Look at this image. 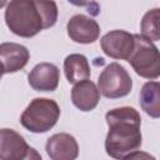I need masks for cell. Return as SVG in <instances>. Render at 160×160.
Segmentation results:
<instances>
[{
  "label": "cell",
  "mask_w": 160,
  "mask_h": 160,
  "mask_svg": "<svg viewBox=\"0 0 160 160\" xmlns=\"http://www.w3.org/2000/svg\"><path fill=\"white\" fill-rule=\"evenodd\" d=\"M105 120L109 126L105 151L110 158L121 160L140 149L142 144L141 118L136 109L131 106L115 108L105 114Z\"/></svg>",
  "instance_id": "1"
},
{
  "label": "cell",
  "mask_w": 160,
  "mask_h": 160,
  "mask_svg": "<svg viewBox=\"0 0 160 160\" xmlns=\"http://www.w3.org/2000/svg\"><path fill=\"white\" fill-rule=\"evenodd\" d=\"M5 24L20 38H32L46 29L39 1L12 0L6 4Z\"/></svg>",
  "instance_id": "2"
},
{
  "label": "cell",
  "mask_w": 160,
  "mask_h": 160,
  "mask_svg": "<svg viewBox=\"0 0 160 160\" xmlns=\"http://www.w3.org/2000/svg\"><path fill=\"white\" fill-rule=\"evenodd\" d=\"M60 118V106L49 98H35L20 116L21 125L34 134H42L52 129Z\"/></svg>",
  "instance_id": "3"
},
{
  "label": "cell",
  "mask_w": 160,
  "mask_h": 160,
  "mask_svg": "<svg viewBox=\"0 0 160 160\" xmlns=\"http://www.w3.org/2000/svg\"><path fill=\"white\" fill-rule=\"evenodd\" d=\"M128 61L141 78L155 80L160 75L159 49L154 42L140 34H134V50Z\"/></svg>",
  "instance_id": "4"
},
{
  "label": "cell",
  "mask_w": 160,
  "mask_h": 160,
  "mask_svg": "<svg viewBox=\"0 0 160 160\" xmlns=\"http://www.w3.org/2000/svg\"><path fill=\"white\" fill-rule=\"evenodd\" d=\"M98 89L100 95L108 99L124 98L131 92L132 79L122 65L114 61L100 72L98 78Z\"/></svg>",
  "instance_id": "5"
},
{
  "label": "cell",
  "mask_w": 160,
  "mask_h": 160,
  "mask_svg": "<svg viewBox=\"0 0 160 160\" xmlns=\"http://www.w3.org/2000/svg\"><path fill=\"white\" fill-rule=\"evenodd\" d=\"M105 55L115 60H128L134 50V34L125 30H111L100 39Z\"/></svg>",
  "instance_id": "6"
},
{
  "label": "cell",
  "mask_w": 160,
  "mask_h": 160,
  "mask_svg": "<svg viewBox=\"0 0 160 160\" xmlns=\"http://www.w3.org/2000/svg\"><path fill=\"white\" fill-rule=\"evenodd\" d=\"M69 38L78 44H92L99 39L100 26L92 18L84 14H76L66 24Z\"/></svg>",
  "instance_id": "7"
},
{
  "label": "cell",
  "mask_w": 160,
  "mask_h": 160,
  "mask_svg": "<svg viewBox=\"0 0 160 160\" xmlns=\"http://www.w3.org/2000/svg\"><path fill=\"white\" fill-rule=\"evenodd\" d=\"M50 160H76L79 156V145L76 139L68 132L51 135L45 145Z\"/></svg>",
  "instance_id": "8"
},
{
  "label": "cell",
  "mask_w": 160,
  "mask_h": 160,
  "mask_svg": "<svg viewBox=\"0 0 160 160\" xmlns=\"http://www.w3.org/2000/svg\"><path fill=\"white\" fill-rule=\"evenodd\" d=\"M60 70L51 62L36 64L28 75L29 85L35 91H54L59 86Z\"/></svg>",
  "instance_id": "9"
},
{
  "label": "cell",
  "mask_w": 160,
  "mask_h": 160,
  "mask_svg": "<svg viewBox=\"0 0 160 160\" xmlns=\"http://www.w3.org/2000/svg\"><path fill=\"white\" fill-rule=\"evenodd\" d=\"M29 60L30 51L26 46L18 42L0 44V64L2 65L4 74H12L24 69Z\"/></svg>",
  "instance_id": "10"
},
{
  "label": "cell",
  "mask_w": 160,
  "mask_h": 160,
  "mask_svg": "<svg viewBox=\"0 0 160 160\" xmlns=\"http://www.w3.org/2000/svg\"><path fill=\"white\" fill-rule=\"evenodd\" d=\"M24 136L12 129H0V160H22L29 150Z\"/></svg>",
  "instance_id": "11"
},
{
  "label": "cell",
  "mask_w": 160,
  "mask_h": 160,
  "mask_svg": "<svg viewBox=\"0 0 160 160\" xmlns=\"http://www.w3.org/2000/svg\"><path fill=\"white\" fill-rule=\"evenodd\" d=\"M71 101L80 111H91L100 101V91L92 81H80L71 89Z\"/></svg>",
  "instance_id": "12"
},
{
  "label": "cell",
  "mask_w": 160,
  "mask_h": 160,
  "mask_svg": "<svg viewBox=\"0 0 160 160\" xmlns=\"http://www.w3.org/2000/svg\"><path fill=\"white\" fill-rule=\"evenodd\" d=\"M64 72L70 84H78L90 78V65L85 55L70 54L64 60Z\"/></svg>",
  "instance_id": "13"
},
{
  "label": "cell",
  "mask_w": 160,
  "mask_h": 160,
  "mask_svg": "<svg viewBox=\"0 0 160 160\" xmlns=\"http://www.w3.org/2000/svg\"><path fill=\"white\" fill-rule=\"evenodd\" d=\"M139 102L150 118H160V84L158 81L145 82L139 94Z\"/></svg>",
  "instance_id": "14"
},
{
  "label": "cell",
  "mask_w": 160,
  "mask_h": 160,
  "mask_svg": "<svg viewBox=\"0 0 160 160\" xmlns=\"http://www.w3.org/2000/svg\"><path fill=\"white\" fill-rule=\"evenodd\" d=\"M159 18H160V11L158 8H155V9L146 11L141 19V22H140L141 36L150 40L151 42L160 40Z\"/></svg>",
  "instance_id": "15"
},
{
  "label": "cell",
  "mask_w": 160,
  "mask_h": 160,
  "mask_svg": "<svg viewBox=\"0 0 160 160\" xmlns=\"http://www.w3.org/2000/svg\"><path fill=\"white\" fill-rule=\"evenodd\" d=\"M121 160H156L155 156H152L151 154L146 152V151H140V150H136L129 155H126L124 159Z\"/></svg>",
  "instance_id": "16"
},
{
  "label": "cell",
  "mask_w": 160,
  "mask_h": 160,
  "mask_svg": "<svg viewBox=\"0 0 160 160\" xmlns=\"http://www.w3.org/2000/svg\"><path fill=\"white\" fill-rule=\"evenodd\" d=\"M22 160H42L41 159V155L34 149V148H29V150H28V154H26V156L22 159Z\"/></svg>",
  "instance_id": "17"
},
{
  "label": "cell",
  "mask_w": 160,
  "mask_h": 160,
  "mask_svg": "<svg viewBox=\"0 0 160 160\" xmlns=\"http://www.w3.org/2000/svg\"><path fill=\"white\" fill-rule=\"evenodd\" d=\"M2 75H4V69H2V65L0 64V79H1Z\"/></svg>",
  "instance_id": "18"
},
{
  "label": "cell",
  "mask_w": 160,
  "mask_h": 160,
  "mask_svg": "<svg viewBox=\"0 0 160 160\" xmlns=\"http://www.w3.org/2000/svg\"><path fill=\"white\" fill-rule=\"evenodd\" d=\"M5 4H6V2H5V1H0V8H1V6H4V5H5Z\"/></svg>",
  "instance_id": "19"
}]
</instances>
